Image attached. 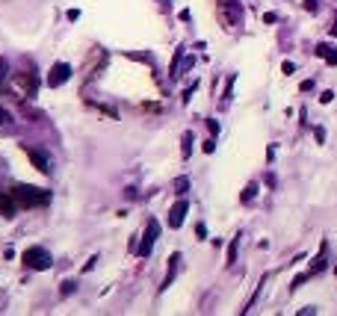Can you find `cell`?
<instances>
[{
  "label": "cell",
  "instance_id": "1",
  "mask_svg": "<svg viewBox=\"0 0 337 316\" xmlns=\"http://www.w3.org/2000/svg\"><path fill=\"white\" fill-rule=\"evenodd\" d=\"M50 263H53V257H50L48 248L36 246V248H27V251H24V266H27V269L45 272V269H50Z\"/></svg>",
  "mask_w": 337,
  "mask_h": 316
},
{
  "label": "cell",
  "instance_id": "2",
  "mask_svg": "<svg viewBox=\"0 0 337 316\" xmlns=\"http://www.w3.org/2000/svg\"><path fill=\"white\" fill-rule=\"evenodd\" d=\"M15 198H18V207H30V204H48V192L39 187H15L12 192Z\"/></svg>",
  "mask_w": 337,
  "mask_h": 316
},
{
  "label": "cell",
  "instance_id": "3",
  "mask_svg": "<svg viewBox=\"0 0 337 316\" xmlns=\"http://www.w3.org/2000/svg\"><path fill=\"white\" fill-rule=\"evenodd\" d=\"M157 236H160V222H157V219H148V225H145V234H142V246L136 248V254H139V257H151Z\"/></svg>",
  "mask_w": 337,
  "mask_h": 316
},
{
  "label": "cell",
  "instance_id": "4",
  "mask_svg": "<svg viewBox=\"0 0 337 316\" xmlns=\"http://www.w3.org/2000/svg\"><path fill=\"white\" fill-rule=\"evenodd\" d=\"M71 80V65L68 62H53V68L48 71V86L50 89H60Z\"/></svg>",
  "mask_w": 337,
  "mask_h": 316
},
{
  "label": "cell",
  "instance_id": "5",
  "mask_svg": "<svg viewBox=\"0 0 337 316\" xmlns=\"http://www.w3.org/2000/svg\"><path fill=\"white\" fill-rule=\"evenodd\" d=\"M186 210H190V201L186 198H181V201H175L172 204V210H168V228H181L183 225V219H186Z\"/></svg>",
  "mask_w": 337,
  "mask_h": 316
},
{
  "label": "cell",
  "instance_id": "6",
  "mask_svg": "<svg viewBox=\"0 0 337 316\" xmlns=\"http://www.w3.org/2000/svg\"><path fill=\"white\" fill-rule=\"evenodd\" d=\"M27 157L36 163V169L42 172V175H50V160H48L42 151H39V148H27Z\"/></svg>",
  "mask_w": 337,
  "mask_h": 316
},
{
  "label": "cell",
  "instance_id": "7",
  "mask_svg": "<svg viewBox=\"0 0 337 316\" xmlns=\"http://www.w3.org/2000/svg\"><path fill=\"white\" fill-rule=\"evenodd\" d=\"M178 263H181V254L175 251V254L168 257V272H166V278H163V284H160V290H166L168 284L175 281V275H178Z\"/></svg>",
  "mask_w": 337,
  "mask_h": 316
},
{
  "label": "cell",
  "instance_id": "8",
  "mask_svg": "<svg viewBox=\"0 0 337 316\" xmlns=\"http://www.w3.org/2000/svg\"><path fill=\"white\" fill-rule=\"evenodd\" d=\"M316 57L325 59L328 65H337V47L334 45H320L316 47Z\"/></svg>",
  "mask_w": 337,
  "mask_h": 316
},
{
  "label": "cell",
  "instance_id": "9",
  "mask_svg": "<svg viewBox=\"0 0 337 316\" xmlns=\"http://www.w3.org/2000/svg\"><path fill=\"white\" fill-rule=\"evenodd\" d=\"M323 269H325V243H323V248H320V254L313 257V263H311V269H308V275H320Z\"/></svg>",
  "mask_w": 337,
  "mask_h": 316
},
{
  "label": "cell",
  "instance_id": "10",
  "mask_svg": "<svg viewBox=\"0 0 337 316\" xmlns=\"http://www.w3.org/2000/svg\"><path fill=\"white\" fill-rule=\"evenodd\" d=\"M12 127H15L12 116H9V113H6V109L0 106V133H9V130H12Z\"/></svg>",
  "mask_w": 337,
  "mask_h": 316
},
{
  "label": "cell",
  "instance_id": "11",
  "mask_svg": "<svg viewBox=\"0 0 337 316\" xmlns=\"http://www.w3.org/2000/svg\"><path fill=\"white\" fill-rule=\"evenodd\" d=\"M257 189H260V187H257V183H249V187L242 189L240 201H242V204H252V198H257Z\"/></svg>",
  "mask_w": 337,
  "mask_h": 316
},
{
  "label": "cell",
  "instance_id": "12",
  "mask_svg": "<svg viewBox=\"0 0 337 316\" xmlns=\"http://www.w3.org/2000/svg\"><path fill=\"white\" fill-rule=\"evenodd\" d=\"M193 130H186V133H183V145H181V151H183V160H186V157H190V154H193Z\"/></svg>",
  "mask_w": 337,
  "mask_h": 316
},
{
  "label": "cell",
  "instance_id": "13",
  "mask_svg": "<svg viewBox=\"0 0 337 316\" xmlns=\"http://www.w3.org/2000/svg\"><path fill=\"white\" fill-rule=\"evenodd\" d=\"M237 248H240V236H234V239H231V246H228V263H234V260H237Z\"/></svg>",
  "mask_w": 337,
  "mask_h": 316
},
{
  "label": "cell",
  "instance_id": "14",
  "mask_svg": "<svg viewBox=\"0 0 337 316\" xmlns=\"http://www.w3.org/2000/svg\"><path fill=\"white\" fill-rule=\"evenodd\" d=\"M186 189H190V177H178V180H175V192H178V195H183Z\"/></svg>",
  "mask_w": 337,
  "mask_h": 316
},
{
  "label": "cell",
  "instance_id": "15",
  "mask_svg": "<svg viewBox=\"0 0 337 316\" xmlns=\"http://www.w3.org/2000/svg\"><path fill=\"white\" fill-rule=\"evenodd\" d=\"M6 68H9V62H6V59H0V83L6 80V74H9Z\"/></svg>",
  "mask_w": 337,
  "mask_h": 316
},
{
  "label": "cell",
  "instance_id": "16",
  "mask_svg": "<svg viewBox=\"0 0 337 316\" xmlns=\"http://www.w3.org/2000/svg\"><path fill=\"white\" fill-rule=\"evenodd\" d=\"M74 290H77V287H74V281H65V284H62V295H71Z\"/></svg>",
  "mask_w": 337,
  "mask_h": 316
},
{
  "label": "cell",
  "instance_id": "17",
  "mask_svg": "<svg viewBox=\"0 0 337 316\" xmlns=\"http://www.w3.org/2000/svg\"><path fill=\"white\" fill-rule=\"evenodd\" d=\"M334 101V92H323L320 95V104H331Z\"/></svg>",
  "mask_w": 337,
  "mask_h": 316
},
{
  "label": "cell",
  "instance_id": "18",
  "mask_svg": "<svg viewBox=\"0 0 337 316\" xmlns=\"http://www.w3.org/2000/svg\"><path fill=\"white\" fill-rule=\"evenodd\" d=\"M313 139H316V142H325V130H323V127H313Z\"/></svg>",
  "mask_w": 337,
  "mask_h": 316
},
{
  "label": "cell",
  "instance_id": "19",
  "mask_svg": "<svg viewBox=\"0 0 337 316\" xmlns=\"http://www.w3.org/2000/svg\"><path fill=\"white\" fill-rule=\"evenodd\" d=\"M281 71H284V74H287V77H290V74L296 71V65H293V62H284V65H281Z\"/></svg>",
  "mask_w": 337,
  "mask_h": 316
},
{
  "label": "cell",
  "instance_id": "20",
  "mask_svg": "<svg viewBox=\"0 0 337 316\" xmlns=\"http://www.w3.org/2000/svg\"><path fill=\"white\" fill-rule=\"evenodd\" d=\"M195 234H198V239H207V228H204V225H198V228H195Z\"/></svg>",
  "mask_w": 337,
  "mask_h": 316
},
{
  "label": "cell",
  "instance_id": "21",
  "mask_svg": "<svg viewBox=\"0 0 337 316\" xmlns=\"http://www.w3.org/2000/svg\"><path fill=\"white\" fill-rule=\"evenodd\" d=\"M264 21H266V24H275V21H278V15H275V12H266Z\"/></svg>",
  "mask_w": 337,
  "mask_h": 316
},
{
  "label": "cell",
  "instance_id": "22",
  "mask_svg": "<svg viewBox=\"0 0 337 316\" xmlns=\"http://www.w3.org/2000/svg\"><path fill=\"white\" fill-rule=\"evenodd\" d=\"M201 148H204V154H213V148H216V145H213V139H207Z\"/></svg>",
  "mask_w": 337,
  "mask_h": 316
},
{
  "label": "cell",
  "instance_id": "23",
  "mask_svg": "<svg viewBox=\"0 0 337 316\" xmlns=\"http://www.w3.org/2000/svg\"><path fill=\"white\" fill-rule=\"evenodd\" d=\"M305 9H308V12H316V0H305Z\"/></svg>",
  "mask_w": 337,
  "mask_h": 316
},
{
  "label": "cell",
  "instance_id": "24",
  "mask_svg": "<svg viewBox=\"0 0 337 316\" xmlns=\"http://www.w3.org/2000/svg\"><path fill=\"white\" fill-rule=\"evenodd\" d=\"M331 33H334V35H337V18H334V27H331Z\"/></svg>",
  "mask_w": 337,
  "mask_h": 316
},
{
  "label": "cell",
  "instance_id": "25",
  "mask_svg": "<svg viewBox=\"0 0 337 316\" xmlns=\"http://www.w3.org/2000/svg\"><path fill=\"white\" fill-rule=\"evenodd\" d=\"M334 278H337V266H334Z\"/></svg>",
  "mask_w": 337,
  "mask_h": 316
}]
</instances>
